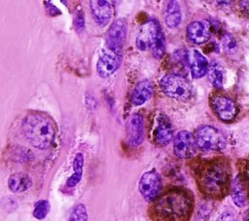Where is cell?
Returning <instances> with one entry per match:
<instances>
[{
    "label": "cell",
    "mask_w": 249,
    "mask_h": 221,
    "mask_svg": "<svg viewBox=\"0 0 249 221\" xmlns=\"http://www.w3.org/2000/svg\"><path fill=\"white\" fill-rule=\"evenodd\" d=\"M244 175H245V182L249 188V162L244 166Z\"/></svg>",
    "instance_id": "f1b7e54d"
},
{
    "label": "cell",
    "mask_w": 249,
    "mask_h": 221,
    "mask_svg": "<svg viewBox=\"0 0 249 221\" xmlns=\"http://www.w3.org/2000/svg\"><path fill=\"white\" fill-rule=\"evenodd\" d=\"M90 12L94 21L99 26H105L111 20L113 16V6L105 0H93L89 2Z\"/></svg>",
    "instance_id": "5bb4252c"
},
{
    "label": "cell",
    "mask_w": 249,
    "mask_h": 221,
    "mask_svg": "<svg viewBox=\"0 0 249 221\" xmlns=\"http://www.w3.org/2000/svg\"><path fill=\"white\" fill-rule=\"evenodd\" d=\"M222 46L225 52L229 55H233L237 52V42L235 38L229 32H225L221 38Z\"/></svg>",
    "instance_id": "603a6c76"
},
{
    "label": "cell",
    "mask_w": 249,
    "mask_h": 221,
    "mask_svg": "<svg viewBox=\"0 0 249 221\" xmlns=\"http://www.w3.org/2000/svg\"><path fill=\"white\" fill-rule=\"evenodd\" d=\"M32 185L31 177L25 172H15L8 179V186L12 192L21 193L27 191Z\"/></svg>",
    "instance_id": "ac0fdd59"
},
{
    "label": "cell",
    "mask_w": 249,
    "mask_h": 221,
    "mask_svg": "<svg viewBox=\"0 0 249 221\" xmlns=\"http://www.w3.org/2000/svg\"><path fill=\"white\" fill-rule=\"evenodd\" d=\"M138 189L142 198L146 202L153 203L161 194V176L156 169H151L144 172L139 179Z\"/></svg>",
    "instance_id": "ba28073f"
},
{
    "label": "cell",
    "mask_w": 249,
    "mask_h": 221,
    "mask_svg": "<svg viewBox=\"0 0 249 221\" xmlns=\"http://www.w3.org/2000/svg\"><path fill=\"white\" fill-rule=\"evenodd\" d=\"M68 221H88V210L84 203L76 204L70 212Z\"/></svg>",
    "instance_id": "d4e9b609"
},
{
    "label": "cell",
    "mask_w": 249,
    "mask_h": 221,
    "mask_svg": "<svg viewBox=\"0 0 249 221\" xmlns=\"http://www.w3.org/2000/svg\"><path fill=\"white\" fill-rule=\"evenodd\" d=\"M209 68V63L207 58L198 51L194 50L192 55V59L190 60V69L193 77L198 79L203 77Z\"/></svg>",
    "instance_id": "e0dca14e"
},
{
    "label": "cell",
    "mask_w": 249,
    "mask_h": 221,
    "mask_svg": "<svg viewBox=\"0 0 249 221\" xmlns=\"http://www.w3.org/2000/svg\"><path fill=\"white\" fill-rule=\"evenodd\" d=\"M84 167V156L82 153H77L73 161V174L67 179L66 187H75L82 179Z\"/></svg>",
    "instance_id": "44dd1931"
},
{
    "label": "cell",
    "mask_w": 249,
    "mask_h": 221,
    "mask_svg": "<svg viewBox=\"0 0 249 221\" xmlns=\"http://www.w3.org/2000/svg\"><path fill=\"white\" fill-rule=\"evenodd\" d=\"M181 9L177 1H169L164 13V20L168 27L175 28L181 22Z\"/></svg>",
    "instance_id": "ffe728a7"
},
{
    "label": "cell",
    "mask_w": 249,
    "mask_h": 221,
    "mask_svg": "<svg viewBox=\"0 0 249 221\" xmlns=\"http://www.w3.org/2000/svg\"><path fill=\"white\" fill-rule=\"evenodd\" d=\"M243 221H249V208H247L243 213Z\"/></svg>",
    "instance_id": "f546056e"
},
{
    "label": "cell",
    "mask_w": 249,
    "mask_h": 221,
    "mask_svg": "<svg viewBox=\"0 0 249 221\" xmlns=\"http://www.w3.org/2000/svg\"><path fill=\"white\" fill-rule=\"evenodd\" d=\"M153 137L154 142L160 147L166 146L173 137L172 123L164 113H160L157 118V125Z\"/></svg>",
    "instance_id": "4fadbf2b"
},
{
    "label": "cell",
    "mask_w": 249,
    "mask_h": 221,
    "mask_svg": "<svg viewBox=\"0 0 249 221\" xmlns=\"http://www.w3.org/2000/svg\"><path fill=\"white\" fill-rule=\"evenodd\" d=\"M209 102L215 115L225 123L233 121L237 116V104L232 98L228 95L220 92L212 93Z\"/></svg>",
    "instance_id": "52a82bcc"
},
{
    "label": "cell",
    "mask_w": 249,
    "mask_h": 221,
    "mask_svg": "<svg viewBox=\"0 0 249 221\" xmlns=\"http://www.w3.org/2000/svg\"><path fill=\"white\" fill-rule=\"evenodd\" d=\"M216 221H237L235 216L231 211H223L216 219Z\"/></svg>",
    "instance_id": "83f0119b"
},
{
    "label": "cell",
    "mask_w": 249,
    "mask_h": 221,
    "mask_svg": "<svg viewBox=\"0 0 249 221\" xmlns=\"http://www.w3.org/2000/svg\"><path fill=\"white\" fill-rule=\"evenodd\" d=\"M74 25L77 31H81L85 27V18L82 12H77L74 17Z\"/></svg>",
    "instance_id": "484cf974"
},
{
    "label": "cell",
    "mask_w": 249,
    "mask_h": 221,
    "mask_svg": "<svg viewBox=\"0 0 249 221\" xmlns=\"http://www.w3.org/2000/svg\"><path fill=\"white\" fill-rule=\"evenodd\" d=\"M195 136L188 130L179 131L173 139V152L180 159H189L196 152Z\"/></svg>",
    "instance_id": "8fae6325"
},
{
    "label": "cell",
    "mask_w": 249,
    "mask_h": 221,
    "mask_svg": "<svg viewBox=\"0 0 249 221\" xmlns=\"http://www.w3.org/2000/svg\"><path fill=\"white\" fill-rule=\"evenodd\" d=\"M186 35L190 42L201 45L210 39V31L208 26L202 21H192L186 29Z\"/></svg>",
    "instance_id": "9a60e30c"
},
{
    "label": "cell",
    "mask_w": 249,
    "mask_h": 221,
    "mask_svg": "<svg viewBox=\"0 0 249 221\" xmlns=\"http://www.w3.org/2000/svg\"><path fill=\"white\" fill-rule=\"evenodd\" d=\"M144 140V118L140 113L132 114L126 124V142L130 147H137Z\"/></svg>",
    "instance_id": "7c38bea8"
},
{
    "label": "cell",
    "mask_w": 249,
    "mask_h": 221,
    "mask_svg": "<svg viewBox=\"0 0 249 221\" xmlns=\"http://www.w3.org/2000/svg\"><path fill=\"white\" fill-rule=\"evenodd\" d=\"M153 94V86L149 80H143L137 83L135 88L133 89L130 101L135 106H140L147 102Z\"/></svg>",
    "instance_id": "2e32d148"
},
{
    "label": "cell",
    "mask_w": 249,
    "mask_h": 221,
    "mask_svg": "<svg viewBox=\"0 0 249 221\" xmlns=\"http://www.w3.org/2000/svg\"><path fill=\"white\" fill-rule=\"evenodd\" d=\"M50 209H51V205L49 201L40 200L36 202L34 204L33 216L38 220H42L48 215V213L50 212Z\"/></svg>",
    "instance_id": "cb8c5ba5"
},
{
    "label": "cell",
    "mask_w": 249,
    "mask_h": 221,
    "mask_svg": "<svg viewBox=\"0 0 249 221\" xmlns=\"http://www.w3.org/2000/svg\"><path fill=\"white\" fill-rule=\"evenodd\" d=\"M199 191L207 198L219 200L231 190V165L225 158L202 162L196 169Z\"/></svg>",
    "instance_id": "7a4b0ae2"
},
{
    "label": "cell",
    "mask_w": 249,
    "mask_h": 221,
    "mask_svg": "<svg viewBox=\"0 0 249 221\" xmlns=\"http://www.w3.org/2000/svg\"><path fill=\"white\" fill-rule=\"evenodd\" d=\"M161 91L169 97L180 101L188 100L193 94L190 82L179 74H167L160 80Z\"/></svg>",
    "instance_id": "5b68a950"
},
{
    "label": "cell",
    "mask_w": 249,
    "mask_h": 221,
    "mask_svg": "<svg viewBox=\"0 0 249 221\" xmlns=\"http://www.w3.org/2000/svg\"><path fill=\"white\" fill-rule=\"evenodd\" d=\"M45 6H46V9H47V12L48 14L51 16V17H55V16H58L61 14L60 10L57 9L54 5H53L50 1H47L45 2Z\"/></svg>",
    "instance_id": "4316f807"
},
{
    "label": "cell",
    "mask_w": 249,
    "mask_h": 221,
    "mask_svg": "<svg viewBox=\"0 0 249 221\" xmlns=\"http://www.w3.org/2000/svg\"><path fill=\"white\" fill-rule=\"evenodd\" d=\"M208 77L209 80L212 84V86L216 89H222L223 87V68L221 66V64L216 61L213 60L209 63V68H208Z\"/></svg>",
    "instance_id": "7402d4cb"
},
{
    "label": "cell",
    "mask_w": 249,
    "mask_h": 221,
    "mask_svg": "<svg viewBox=\"0 0 249 221\" xmlns=\"http://www.w3.org/2000/svg\"><path fill=\"white\" fill-rule=\"evenodd\" d=\"M126 32L127 23L124 18H118L114 20L106 33L104 48L123 53Z\"/></svg>",
    "instance_id": "9c48e42d"
},
{
    "label": "cell",
    "mask_w": 249,
    "mask_h": 221,
    "mask_svg": "<svg viewBox=\"0 0 249 221\" xmlns=\"http://www.w3.org/2000/svg\"><path fill=\"white\" fill-rule=\"evenodd\" d=\"M136 46L141 51L149 50L155 58H161L165 53V37L160 22L149 19L141 27L136 37Z\"/></svg>",
    "instance_id": "277c9868"
},
{
    "label": "cell",
    "mask_w": 249,
    "mask_h": 221,
    "mask_svg": "<svg viewBox=\"0 0 249 221\" xmlns=\"http://www.w3.org/2000/svg\"><path fill=\"white\" fill-rule=\"evenodd\" d=\"M231 197L237 207H243L246 203V192L240 175H236L231 184Z\"/></svg>",
    "instance_id": "d6986e66"
},
{
    "label": "cell",
    "mask_w": 249,
    "mask_h": 221,
    "mask_svg": "<svg viewBox=\"0 0 249 221\" xmlns=\"http://www.w3.org/2000/svg\"><path fill=\"white\" fill-rule=\"evenodd\" d=\"M197 148L202 151H220L226 146V138L216 128L208 125L198 127L195 132Z\"/></svg>",
    "instance_id": "8992f818"
},
{
    "label": "cell",
    "mask_w": 249,
    "mask_h": 221,
    "mask_svg": "<svg viewBox=\"0 0 249 221\" xmlns=\"http://www.w3.org/2000/svg\"><path fill=\"white\" fill-rule=\"evenodd\" d=\"M21 128L26 139L38 149H48L55 139V124L45 114H27L22 120Z\"/></svg>",
    "instance_id": "3957f363"
},
{
    "label": "cell",
    "mask_w": 249,
    "mask_h": 221,
    "mask_svg": "<svg viewBox=\"0 0 249 221\" xmlns=\"http://www.w3.org/2000/svg\"><path fill=\"white\" fill-rule=\"evenodd\" d=\"M123 53L103 48L96 63L97 74L103 78L111 76L121 65Z\"/></svg>",
    "instance_id": "30bf717a"
},
{
    "label": "cell",
    "mask_w": 249,
    "mask_h": 221,
    "mask_svg": "<svg viewBox=\"0 0 249 221\" xmlns=\"http://www.w3.org/2000/svg\"><path fill=\"white\" fill-rule=\"evenodd\" d=\"M193 209L192 194L182 188H171L152 203L149 216L152 221H189Z\"/></svg>",
    "instance_id": "6da1fadb"
}]
</instances>
